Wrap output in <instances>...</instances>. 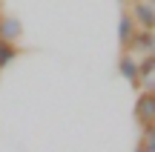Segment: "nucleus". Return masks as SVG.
I'll list each match as a JSON object with an SVG mask.
<instances>
[{
    "label": "nucleus",
    "mask_w": 155,
    "mask_h": 152,
    "mask_svg": "<svg viewBox=\"0 0 155 152\" xmlns=\"http://www.w3.org/2000/svg\"><path fill=\"white\" fill-rule=\"evenodd\" d=\"M132 20L138 29H150V32H155V6L150 3V0H138V3H132Z\"/></svg>",
    "instance_id": "1"
},
{
    "label": "nucleus",
    "mask_w": 155,
    "mask_h": 152,
    "mask_svg": "<svg viewBox=\"0 0 155 152\" xmlns=\"http://www.w3.org/2000/svg\"><path fill=\"white\" fill-rule=\"evenodd\" d=\"M135 118L141 121V126L144 124H155V92L147 89L138 95V101H135Z\"/></svg>",
    "instance_id": "2"
},
{
    "label": "nucleus",
    "mask_w": 155,
    "mask_h": 152,
    "mask_svg": "<svg viewBox=\"0 0 155 152\" xmlns=\"http://www.w3.org/2000/svg\"><path fill=\"white\" fill-rule=\"evenodd\" d=\"M23 37V26L15 15L0 9V40H9V43H17Z\"/></svg>",
    "instance_id": "3"
},
{
    "label": "nucleus",
    "mask_w": 155,
    "mask_h": 152,
    "mask_svg": "<svg viewBox=\"0 0 155 152\" xmlns=\"http://www.w3.org/2000/svg\"><path fill=\"white\" fill-rule=\"evenodd\" d=\"M135 32H138V26H135L132 15L129 11H121V20H118V43H121V49H129Z\"/></svg>",
    "instance_id": "4"
},
{
    "label": "nucleus",
    "mask_w": 155,
    "mask_h": 152,
    "mask_svg": "<svg viewBox=\"0 0 155 152\" xmlns=\"http://www.w3.org/2000/svg\"><path fill=\"white\" fill-rule=\"evenodd\" d=\"M118 75H121L127 83L138 86V83H141V75H138V60H135V57H129V55H121V60H118Z\"/></svg>",
    "instance_id": "5"
},
{
    "label": "nucleus",
    "mask_w": 155,
    "mask_h": 152,
    "mask_svg": "<svg viewBox=\"0 0 155 152\" xmlns=\"http://www.w3.org/2000/svg\"><path fill=\"white\" fill-rule=\"evenodd\" d=\"M129 49L141 52V55H150V52L155 49V32H150V29H138L132 37V43H129Z\"/></svg>",
    "instance_id": "6"
},
{
    "label": "nucleus",
    "mask_w": 155,
    "mask_h": 152,
    "mask_svg": "<svg viewBox=\"0 0 155 152\" xmlns=\"http://www.w3.org/2000/svg\"><path fill=\"white\" fill-rule=\"evenodd\" d=\"M17 57H20V46L9 43V40H0V72H3L6 66H12Z\"/></svg>",
    "instance_id": "7"
},
{
    "label": "nucleus",
    "mask_w": 155,
    "mask_h": 152,
    "mask_svg": "<svg viewBox=\"0 0 155 152\" xmlns=\"http://www.w3.org/2000/svg\"><path fill=\"white\" fill-rule=\"evenodd\" d=\"M132 152H147V149H144V144H138V147H135Z\"/></svg>",
    "instance_id": "8"
},
{
    "label": "nucleus",
    "mask_w": 155,
    "mask_h": 152,
    "mask_svg": "<svg viewBox=\"0 0 155 152\" xmlns=\"http://www.w3.org/2000/svg\"><path fill=\"white\" fill-rule=\"evenodd\" d=\"M118 3H121V6H124V3H129V0H118Z\"/></svg>",
    "instance_id": "9"
},
{
    "label": "nucleus",
    "mask_w": 155,
    "mask_h": 152,
    "mask_svg": "<svg viewBox=\"0 0 155 152\" xmlns=\"http://www.w3.org/2000/svg\"><path fill=\"white\" fill-rule=\"evenodd\" d=\"M150 55H152V57H155V49H152V52H150Z\"/></svg>",
    "instance_id": "10"
},
{
    "label": "nucleus",
    "mask_w": 155,
    "mask_h": 152,
    "mask_svg": "<svg viewBox=\"0 0 155 152\" xmlns=\"http://www.w3.org/2000/svg\"><path fill=\"white\" fill-rule=\"evenodd\" d=\"M129 3H138V0H129Z\"/></svg>",
    "instance_id": "11"
},
{
    "label": "nucleus",
    "mask_w": 155,
    "mask_h": 152,
    "mask_svg": "<svg viewBox=\"0 0 155 152\" xmlns=\"http://www.w3.org/2000/svg\"><path fill=\"white\" fill-rule=\"evenodd\" d=\"M150 3H152V6H155V0H150Z\"/></svg>",
    "instance_id": "12"
}]
</instances>
